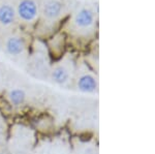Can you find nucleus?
Returning a JSON list of instances; mask_svg holds the SVG:
<instances>
[{"label":"nucleus","instance_id":"5","mask_svg":"<svg viewBox=\"0 0 155 154\" xmlns=\"http://www.w3.org/2000/svg\"><path fill=\"white\" fill-rule=\"evenodd\" d=\"M62 9V5L61 3L58 1H55V0H51V1L47 2L45 4L44 7V12H45V16H47L48 18H56L60 15Z\"/></svg>","mask_w":155,"mask_h":154},{"label":"nucleus","instance_id":"8","mask_svg":"<svg viewBox=\"0 0 155 154\" xmlns=\"http://www.w3.org/2000/svg\"><path fill=\"white\" fill-rule=\"evenodd\" d=\"M68 79V73L65 68L61 67H57L53 71V80L58 84H64Z\"/></svg>","mask_w":155,"mask_h":154},{"label":"nucleus","instance_id":"3","mask_svg":"<svg viewBox=\"0 0 155 154\" xmlns=\"http://www.w3.org/2000/svg\"><path fill=\"white\" fill-rule=\"evenodd\" d=\"M93 14H92L91 11L87 8H83L79 11V14L76 16V24L79 27H82V28H86V27H89L90 25H92L93 23Z\"/></svg>","mask_w":155,"mask_h":154},{"label":"nucleus","instance_id":"4","mask_svg":"<svg viewBox=\"0 0 155 154\" xmlns=\"http://www.w3.org/2000/svg\"><path fill=\"white\" fill-rule=\"evenodd\" d=\"M6 50L11 55H19L24 51V44L19 37H11L6 43Z\"/></svg>","mask_w":155,"mask_h":154},{"label":"nucleus","instance_id":"2","mask_svg":"<svg viewBox=\"0 0 155 154\" xmlns=\"http://www.w3.org/2000/svg\"><path fill=\"white\" fill-rule=\"evenodd\" d=\"M78 87L81 91L87 93H91L94 92L97 87V83L95 81V79L93 78L90 74H84L81 78L79 79L78 82Z\"/></svg>","mask_w":155,"mask_h":154},{"label":"nucleus","instance_id":"6","mask_svg":"<svg viewBox=\"0 0 155 154\" xmlns=\"http://www.w3.org/2000/svg\"><path fill=\"white\" fill-rule=\"evenodd\" d=\"M15 11L11 5L0 6V23L3 25H9L14 22Z\"/></svg>","mask_w":155,"mask_h":154},{"label":"nucleus","instance_id":"7","mask_svg":"<svg viewBox=\"0 0 155 154\" xmlns=\"http://www.w3.org/2000/svg\"><path fill=\"white\" fill-rule=\"evenodd\" d=\"M25 92L21 89H14L9 92V100L12 105L19 106L22 105L25 100Z\"/></svg>","mask_w":155,"mask_h":154},{"label":"nucleus","instance_id":"1","mask_svg":"<svg viewBox=\"0 0 155 154\" xmlns=\"http://www.w3.org/2000/svg\"><path fill=\"white\" fill-rule=\"evenodd\" d=\"M18 14L24 21L30 22L35 19L37 15V6L33 0H22L18 6Z\"/></svg>","mask_w":155,"mask_h":154}]
</instances>
